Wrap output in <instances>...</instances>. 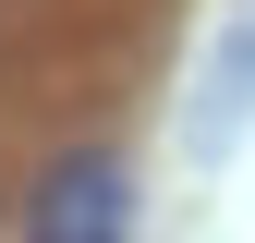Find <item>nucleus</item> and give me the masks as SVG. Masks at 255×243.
Listing matches in <instances>:
<instances>
[{
  "label": "nucleus",
  "mask_w": 255,
  "mask_h": 243,
  "mask_svg": "<svg viewBox=\"0 0 255 243\" xmlns=\"http://www.w3.org/2000/svg\"><path fill=\"white\" fill-rule=\"evenodd\" d=\"M122 219H134V182H122V158H49L37 207H24V231H37V243H110Z\"/></svg>",
  "instance_id": "obj_1"
}]
</instances>
